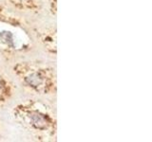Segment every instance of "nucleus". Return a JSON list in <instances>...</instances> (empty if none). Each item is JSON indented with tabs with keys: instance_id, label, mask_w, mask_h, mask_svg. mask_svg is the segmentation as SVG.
<instances>
[{
	"instance_id": "obj_3",
	"label": "nucleus",
	"mask_w": 152,
	"mask_h": 142,
	"mask_svg": "<svg viewBox=\"0 0 152 142\" xmlns=\"http://www.w3.org/2000/svg\"><path fill=\"white\" fill-rule=\"evenodd\" d=\"M30 117L32 118L33 121H34V123H35V124H36L38 127H43V126H45V125H46V121H45V120L43 118L42 116L38 115V114H35L34 116H30Z\"/></svg>"
},
{
	"instance_id": "obj_1",
	"label": "nucleus",
	"mask_w": 152,
	"mask_h": 142,
	"mask_svg": "<svg viewBox=\"0 0 152 142\" xmlns=\"http://www.w3.org/2000/svg\"><path fill=\"white\" fill-rule=\"evenodd\" d=\"M27 82L33 85V86H37V85H39L42 83L43 82V79L41 78V76L39 74L37 73H33L31 74V76H28V77L27 78Z\"/></svg>"
},
{
	"instance_id": "obj_2",
	"label": "nucleus",
	"mask_w": 152,
	"mask_h": 142,
	"mask_svg": "<svg viewBox=\"0 0 152 142\" xmlns=\"http://www.w3.org/2000/svg\"><path fill=\"white\" fill-rule=\"evenodd\" d=\"M0 39H1L4 43H6L7 45H12L13 35L12 32L4 30L2 32H0Z\"/></svg>"
}]
</instances>
